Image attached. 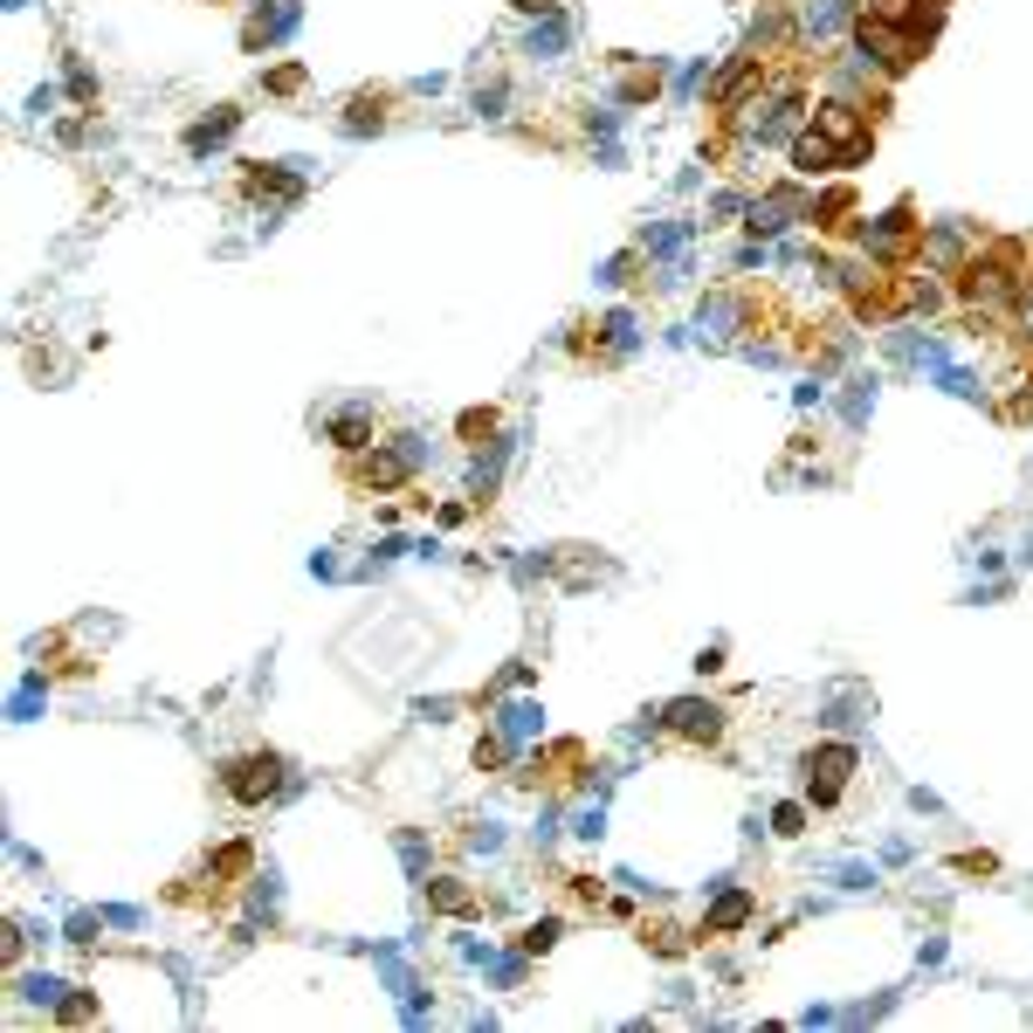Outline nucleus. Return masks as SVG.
I'll list each match as a JSON object with an SVG mask.
<instances>
[{"label": "nucleus", "mask_w": 1033, "mask_h": 1033, "mask_svg": "<svg viewBox=\"0 0 1033 1033\" xmlns=\"http://www.w3.org/2000/svg\"><path fill=\"white\" fill-rule=\"evenodd\" d=\"M517 8H531V14H538V8H552V0H517Z\"/></svg>", "instance_id": "obj_11"}, {"label": "nucleus", "mask_w": 1033, "mask_h": 1033, "mask_svg": "<svg viewBox=\"0 0 1033 1033\" xmlns=\"http://www.w3.org/2000/svg\"><path fill=\"white\" fill-rule=\"evenodd\" d=\"M744 910H752V903H744V896H723L710 923H717V930H737V923H744Z\"/></svg>", "instance_id": "obj_8"}, {"label": "nucleus", "mask_w": 1033, "mask_h": 1033, "mask_svg": "<svg viewBox=\"0 0 1033 1033\" xmlns=\"http://www.w3.org/2000/svg\"><path fill=\"white\" fill-rule=\"evenodd\" d=\"M854 41H862V49L882 62L889 76H903L910 62L923 56V35H910L903 21H882V14H862V28H854Z\"/></svg>", "instance_id": "obj_1"}, {"label": "nucleus", "mask_w": 1033, "mask_h": 1033, "mask_svg": "<svg viewBox=\"0 0 1033 1033\" xmlns=\"http://www.w3.org/2000/svg\"><path fill=\"white\" fill-rule=\"evenodd\" d=\"M365 482L372 490H393V482H407V455H393V448H380L365 461Z\"/></svg>", "instance_id": "obj_7"}, {"label": "nucleus", "mask_w": 1033, "mask_h": 1033, "mask_svg": "<svg viewBox=\"0 0 1033 1033\" xmlns=\"http://www.w3.org/2000/svg\"><path fill=\"white\" fill-rule=\"evenodd\" d=\"M813 131L841 152V159H862V145H868V124L854 118V104H841V97H827V104H813Z\"/></svg>", "instance_id": "obj_2"}, {"label": "nucleus", "mask_w": 1033, "mask_h": 1033, "mask_svg": "<svg viewBox=\"0 0 1033 1033\" xmlns=\"http://www.w3.org/2000/svg\"><path fill=\"white\" fill-rule=\"evenodd\" d=\"M793 166L800 172H827V166H841V152H833L820 131H800V139H793Z\"/></svg>", "instance_id": "obj_5"}, {"label": "nucleus", "mask_w": 1033, "mask_h": 1033, "mask_svg": "<svg viewBox=\"0 0 1033 1033\" xmlns=\"http://www.w3.org/2000/svg\"><path fill=\"white\" fill-rule=\"evenodd\" d=\"M669 731H683V737H717V710H710V702H675V710H669Z\"/></svg>", "instance_id": "obj_6"}, {"label": "nucleus", "mask_w": 1033, "mask_h": 1033, "mask_svg": "<svg viewBox=\"0 0 1033 1033\" xmlns=\"http://www.w3.org/2000/svg\"><path fill=\"white\" fill-rule=\"evenodd\" d=\"M813 772H820V779H813V800H833L848 785V772H854V752H848V744H827V752L813 758Z\"/></svg>", "instance_id": "obj_4"}, {"label": "nucleus", "mask_w": 1033, "mask_h": 1033, "mask_svg": "<svg viewBox=\"0 0 1033 1033\" xmlns=\"http://www.w3.org/2000/svg\"><path fill=\"white\" fill-rule=\"evenodd\" d=\"M338 442H345V448L365 442V413H345V421H338Z\"/></svg>", "instance_id": "obj_9"}, {"label": "nucleus", "mask_w": 1033, "mask_h": 1033, "mask_svg": "<svg viewBox=\"0 0 1033 1033\" xmlns=\"http://www.w3.org/2000/svg\"><path fill=\"white\" fill-rule=\"evenodd\" d=\"M283 785V765L269 758V752H249V758H235L228 765V793L241 800V806H255V800H269Z\"/></svg>", "instance_id": "obj_3"}, {"label": "nucleus", "mask_w": 1033, "mask_h": 1033, "mask_svg": "<svg viewBox=\"0 0 1033 1033\" xmlns=\"http://www.w3.org/2000/svg\"><path fill=\"white\" fill-rule=\"evenodd\" d=\"M552 944H558V923H538V930L524 937V951H552Z\"/></svg>", "instance_id": "obj_10"}]
</instances>
